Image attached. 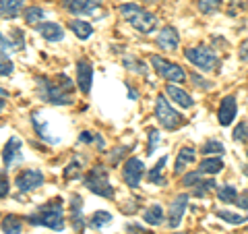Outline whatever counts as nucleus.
<instances>
[{"label": "nucleus", "mask_w": 248, "mask_h": 234, "mask_svg": "<svg viewBox=\"0 0 248 234\" xmlns=\"http://www.w3.org/2000/svg\"><path fill=\"white\" fill-rule=\"evenodd\" d=\"M35 87H37V96L42 98V102H48L52 106H68V104H73L75 83L68 79L66 75L37 77Z\"/></svg>", "instance_id": "nucleus-1"}, {"label": "nucleus", "mask_w": 248, "mask_h": 234, "mask_svg": "<svg viewBox=\"0 0 248 234\" xmlns=\"http://www.w3.org/2000/svg\"><path fill=\"white\" fill-rule=\"evenodd\" d=\"M27 222L31 226H46V228L56 232L64 230V205H62V199L58 197L40 205L33 214L27 216Z\"/></svg>", "instance_id": "nucleus-2"}, {"label": "nucleus", "mask_w": 248, "mask_h": 234, "mask_svg": "<svg viewBox=\"0 0 248 234\" xmlns=\"http://www.w3.org/2000/svg\"><path fill=\"white\" fill-rule=\"evenodd\" d=\"M120 15L130 27H135L139 31V33H151V31L157 27V17H155L153 13H149L147 9H143V6L135 4V2L122 4Z\"/></svg>", "instance_id": "nucleus-3"}, {"label": "nucleus", "mask_w": 248, "mask_h": 234, "mask_svg": "<svg viewBox=\"0 0 248 234\" xmlns=\"http://www.w3.org/2000/svg\"><path fill=\"white\" fill-rule=\"evenodd\" d=\"M85 189H89L93 195H99L104 199H114V186L110 184V176H108V168L97 164L93 166L83 178Z\"/></svg>", "instance_id": "nucleus-4"}, {"label": "nucleus", "mask_w": 248, "mask_h": 234, "mask_svg": "<svg viewBox=\"0 0 248 234\" xmlns=\"http://www.w3.org/2000/svg\"><path fill=\"white\" fill-rule=\"evenodd\" d=\"M184 58L188 60L190 65H195L197 68H201L203 73L217 71V67H219V58H217V54L213 50H209L207 46H195V48H186Z\"/></svg>", "instance_id": "nucleus-5"}, {"label": "nucleus", "mask_w": 248, "mask_h": 234, "mask_svg": "<svg viewBox=\"0 0 248 234\" xmlns=\"http://www.w3.org/2000/svg\"><path fill=\"white\" fill-rule=\"evenodd\" d=\"M155 116H157L161 127L168 129V131H174L178 127H182V122H184L182 114L178 110H174V106L168 102V98L164 96V93H159L157 100H155Z\"/></svg>", "instance_id": "nucleus-6"}, {"label": "nucleus", "mask_w": 248, "mask_h": 234, "mask_svg": "<svg viewBox=\"0 0 248 234\" xmlns=\"http://www.w3.org/2000/svg\"><path fill=\"white\" fill-rule=\"evenodd\" d=\"M151 67L155 68V73H157L159 77H164V79L170 81V83H184L186 81V73L182 71V67L176 65V62L166 60L164 56L153 54L151 56Z\"/></svg>", "instance_id": "nucleus-7"}, {"label": "nucleus", "mask_w": 248, "mask_h": 234, "mask_svg": "<svg viewBox=\"0 0 248 234\" xmlns=\"http://www.w3.org/2000/svg\"><path fill=\"white\" fill-rule=\"evenodd\" d=\"M143 176H145V164H143L141 158H128L126 162H124L122 178L130 189H137V186L141 184Z\"/></svg>", "instance_id": "nucleus-8"}, {"label": "nucleus", "mask_w": 248, "mask_h": 234, "mask_svg": "<svg viewBox=\"0 0 248 234\" xmlns=\"http://www.w3.org/2000/svg\"><path fill=\"white\" fill-rule=\"evenodd\" d=\"M44 183V172L37 168H25L21 170V172L17 174V178H15V184H17V189L21 193H31L35 191L37 186H42Z\"/></svg>", "instance_id": "nucleus-9"}, {"label": "nucleus", "mask_w": 248, "mask_h": 234, "mask_svg": "<svg viewBox=\"0 0 248 234\" xmlns=\"http://www.w3.org/2000/svg\"><path fill=\"white\" fill-rule=\"evenodd\" d=\"M60 4L71 15H95L102 9V0H60Z\"/></svg>", "instance_id": "nucleus-10"}, {"label": "nucleus", "mask_w": 248, "mask_h": 234, "mask_svg": "<svg viewBox=\"0 0 248 234\" xmlns=\"http://www.w3.org/2000/svg\"><path fill=\"white\" fill-rule=\"evenodd\" d=\"M31 122H33V127H35V133H37V137L44 139V141H48L52 145H56L60 143V137L56 135V133H52L50 127H48V118L40 112V110H33L31 112Z\"/></svg>", "instance_id": "nucleus-11"}, {"label": "nucleus", "mask_w": 248, "mask_h": 234, "mask_svg": "<svg viewBox=\"0 0 248 234\" xmlns=\"http://www.w3.org/2000/svg\"><path fill=\"white\" fill-rule=\"evenodd\" d=\"M91 83H93V65L87 58H81L77 62V85H79L81 93H87L91 91Z\"/></svg>", "instance_id": "nucleus-12"}, {"label": "nucleus", "mask_w": 248, "mask_h": 234, "mask_svg": "<svg viewBox=\"0 0 248 234\" xmlns=\"http://www.w3.org/2000/svg\"><path fill=\"white\" fill-rule=\"evenodd\" d=\"M186 207H188V195H186V193L178 195V197L172 201V205H170V216H168V226H170L172 230L180 226Z\"/></svg>", "instance_id": "nucleus-13"}, {"label": "nucleus", "mask_w": 248, "mask_h": 234, "mask_svg": "<svg viewBox=\"0 0 248 234\" xmlns=\"http://www.w3.org/2000/svg\"><path fill=\"white\" fill-rule=\"evenodd\" d=\"M236 112H238L236 98L234 96H226V98L221 100V104H219V110H217V118H219L221 127H228V124L234 122Z\"/></svg>", "instance_id": "nucleus-14"}, {"label": "nucleus", "mask_w": 248, "mask_h": 234, "mask_svg": "<svg viewBox=\"0 0 248 234\" xmlns=\"http://www.w3.org/2000/svg\"><path fill=\"white\" fill-rule=\"evenodd\" d=\"M21 160H23V145H21V139H19V137H11L9 143L4 145V151H2L4 168L9 170L15 162H21Z\"/></svg>", "instance_id": "nucleus-15"}, {"label": "nucleus", "mask_w": 248, "mask_h": 234, "mask_svg": "<svg viewBox=\"0 0 248 234\" xmlns=\"http://www.w3.org/2000/svg\"><path fill=\"white\" fill-rule=\"evenodd\" d=\"M71 222H73V228L77 234H83L85 226H87V220L83 217V199L81 195H73L71 197Z\"/></svg>", "instance_id": "nucleus-16"}, {"label": "nucleus", "mask_w": 248, "mask_h": 234, "mask_svg": "<svg viewBox=\"0 0 248 234\" xmlns=\"http://www.w3.org/2000/svg\"><path fill=\"white\" fill-rule=\"evenodd\" d=\"M157 46L161 50H178V46H180V35H178V31L172 27V25H166L161 27V31L157 33Z\"/></svg>", "instance_id": "nucleus-17"}, {"label": "nucleus", "mask_w": 248, "mask_h": 234, "mask_svg": "<svg viewBox=\"0 0 248 234\" xmlns=\"http://www.w3.org/2000/svg\"><path fill=\"white\" fill-rule=\"evenodd\" d=\"M195 162H197V150L192 145H184L182 150L178 151V158L174 164V174H182L184 170H188Z\"/></svg>", "instance_id": "nucleus-18"}, {"label": "nucleus", "mask_w": 248, "mask_h": 234, "mask_svg": "<svg viewBox=\"0 0 248 234\" xmlns=\"http://www.w3.org/2000/svg\"><path fill=\"white\" fill-rule=\"evenodd\" d=\"M37 33H40L46 42H62L64 40V29L58 23H52V21H44L37 25Z\"/></svg>", "instance_id": "nucleus-19"}, {"label": "nucleus", "mask_w": 248, "mask_h": 234, "mask_svg": "<svg viewBox=\"0 0 248 234\" xmlns=\"http://www.w3.org/2000/svg\"><path fill=\"white\" fill-rule=\"evenodd\" d=\"M166 96L172 100L176 106H180V108H192V104H195V102H192V98H190V93H186L184 89L176 87L174 83L166 85Z\"/></svg>", "instance_id": "nucleus-20"}, {"label": "nucleus", "mask_w": 248, "mask_h": 234, "mask_svg": "<svg viewBox=\"0 0 248 234\" xmlns=\"http://www.w3.org/2000/svg\"><path fill=\"white\" fill-rule=\"evenodd\" d=\"M25 2L23 0H0V17L2 19H15L19 17Z\"/></svg>", "instance_id": "nucleus-21"}, {"label": "nucleus", "mask_w": 248, "mask_h": 234, "mask_svg": "<svg viewBox=\"0 0 248 234\" xmlns=\"http://www.w3.org/2000/svg\"><path fill=\"white\" fill-rule=\"evenodd\" d=\"M164 209H161V205H157V203H153V205H149L143 212V222L145 224H149V226H159V224H164Z\"/></svg>", "instance_id": "nucleus-22"}, {"label": "nucleus", "mask_w": 248, "mask_h": 234, "mask_svg": "<svg viewBox=\"0 0 248 234\" xmlns=\"http://www.w3.org/2000/svg\"><path fill=\"white\" fill-rule=\"evenodd\" d=\"M68 27H71V29L75 31V35L79 37V40H89L91 33H93L91 23L81 21V19H71V21H68Z\"/></svg>", "instance_id": "nucleus-23"}, {"label": "nucleus", "mask_w": 248, "mask_h": 234, "mask_svg": "<svg viewBox=\"0 0 248 234\" xmlns=\"http://www.w3.org/2000/svg\"><path fill=\"white\" fill-rule=\"evenodd\" d=\"M166 164H168V158L164 155V158H159V162L151 168V172L147 174V178H149L151 184H157V186L166 184V178H164V166H166Z\"/></svg>", "instance_id": "nucleus-24"}, {"label": "nucleus", "mask_w": 248, "mask_h": 234, "mask_svg": "<svg viewBox=\"0 0 248 234\" xmlns=\"http://www.w3.org/2000/svg\"><path fill=\"white\" fill-rule=\"evenodd\" d=\"M199 172L201 174H217L223 170V160L221 158H207L199 164Z\"/></svg>", "instance_id": "nucleus-25"}, {"label": "nucleus", "mask_w": 248, "mask_h": 234, "mask_svg": "<svg viewBox=\"0 0 248 234\" xmlns=\"http://www.w3.org/2000/svg\"><path fill=\"white\" fill-rule=\"evenodd\" d=\"M21 230H23V220L19 216L9 214L2 220V232L4 234H21Z\"/></svg>", "instance_id": "nucleus-26"}, {"label": "nucleus", "mask_w": 248, "mask_h": 234, "mask_svg": "<svg viewBox=\"0 0 248 234\" xmlns=\"http://www.w3.org/2000/svg\"><path fill=\"white\" fill-rule=\"evenodd\" d=\"M44 17H46V13L40 6H27V9L23 11V19H25L27 25H40V23H44L42 21Z\"/></svg>", "instance_id": "nucleus-27"}, {"label": "nucleus", "mask_w": 248, "mask_h": 234, "mask_svg": "<svg viewBox=\"0 0 248 234\" xmlns=\"http://www.w3.org/2000/svg\"><path fill=\"white\" fill-rule=\"evenodd\" d=\"M79 141L81 143H87V145H95L97 150H104V137L99 133H89V131H83L79 135Z\"/></svg>", "instance_id": "nucleus-28"}, {"label": "nucleus", "mask_w": 248, "mask_h": 234, "mask_svg": "<svg viewBox=\"0 0 248 234\" xmlns=\"http://www.w3.org/2000/svg\"><path fill=\"white\" fill-rule=\"evenodd\" d=\"M110 222H112V214L110 212H95L87 220V224L91 226V228H104V226H108Z\"/></svg>", "instance_id": "nucleus-29"}, {"label": "nucleus", "mask_w": 248, "mask_h": 234, "mask_svg": "<svg viewBox=\"0 0 248 234\" xmlns=\"http://www.w3.org/2000/svg\"><path fill=\"white\" fill-rule=\"evenodd\" d=\"M217 197H219L221 203H236L238 199V191L232 184H223L219 191H217Z\"/></svg>", "instance_id": "nucleus-30"}, {"label": "nucleus", "mask_w": 248, "mask_h": 234, "mask_svg": "<svg viewBox=\"0 0 248 234\" xmlns=\"http://www.w3.org/2000/svg\"><path fill=\"white\" fill-rule=\"evenodd\" d=\"M217 217L223 220V222H228V224H232V226H240V224L246 222V217L242 214H234V212H228V209H219V212H217Z\"/></svg>", "instance_id": "nucleus-31"}, {"label": "nucleus", "mask_w": 248, "mask_h": 234, "mask_svg": "<svg viewBox=\"0 0 248 234\" xmlns=\"http://www.w3.org/2000/svg\"><path fill=\"white\" fill-rule=\"evenodd\" d=\"M223 151H226L223 143L215 141V139H209V141H205V145H203V153L207 155V158H211V155H219Z\"/></svg>", "instance_id": "nucleus-32"}, {"label": "nucleus", "mask_w": 248, "mask_h": 234, "mask_svg": "<svg viewBox=\"0 0 248 234\" xmlns=\"http://www.w3.org/2000/svg\"><path fill=\"white\" fill-rule=\"evenodd\" d=\"M197 4H199V11L203 15H211L215 11H219L221 0H197Z\"/></svg>", "instance_id": "nucleus-33"}, {"label": "nucleus", "mask_w": 248, "mask_h": 234, "mask_svg": "<svg viewBox=\"0 0 248 234\" xmlns=\"http://www.w3.org/2000/svg\"><path fill=\"white\" fill-rule=\"evenodd\" d=\"M13 71H15V65L9 58V54L0 52V77H9V75H13Z\"/></svg>", "instance_id": "nucleus-34"}, {"label": "nucleus", "mask_w": 248, "mask_h": 234, "mask_svg": "<svg viewBox=\"0 0 248 234\" xmlns=\"http://www.w3.org/2000/svg\"><path fill=\"white\" fill-rule=\"evenodd\" d=\"M9 40L13 42V46H15V50L17 52H21L23 48H25V35H23V29H13Z\"/></svg>", "instance_id": "nucleus-35"}, {"label": "nucleus", "mask_w": 248, "mask_h": 234, "mask_svg": "<svg viewBox=\"0 0 248 234\" xmlns=\"http://www.w3.org/2000/svg\"><path fill=\"white\" fill-rule=\"evenodd\" d=\"M203 176H205V174H201L199 170H195V172L186 174V176L182 178V184H184V186H192V189H195L197 184H201V183H203Z\"/></svg>", "instance_id": "nucleus-36"}, {"label": "nucleus", "mask_w": 248, "mask_h": 234, "mask_svg": "<svg viewBox=\"0 0 248 234\" xmlns=\"http://www.w3.org/2000/svg\"><path fill=\"white\" fill-rule=\"evenodd\" d=\"M215 189V181H203L201 184L195 186V195L197 197H203V195H207L209 191H213Z\"/></svg>", "instance_id": "nucleus-37"}, {"label": "nucleus", "mask_w": 248, "mask_h": 234, "mask_svg": "<svg viewBox=\"0 0 248 234\" xmlns=\"http://www.w3.org/2000/svg\"><path fill=\"white\" fill-rule=\"evenodd\" d=\"M246 139H248V122L242 120L240 127H236L234 131V141H246Z\"/></svg>", "instance_id": "nucleus-38"}, {"label": "nucleus", "mask_w": 248, "mask_h": 234, "mask_svg": "<svg viewBox=\"0 0 248 234\" xmlns=\"http://www.w3.org/2000/svg\"><path fill=\"white\" fill-rule=\"evenodd\" d=\"M77 176H81L79 162H71L66 166V170H64V178H66V181H71V178H77Z\"/></svg>", "instance_id": "nucleus-39"}, {"label": "nucleus", "mask_w": 248, "mask_h": 234, "mask_svg": "<svg viewBox=\"0 0 248 234\" xmlns=\"http://www.w3.org/2000/svg\"><path fill=\"white\" fill-rule=\"evenodd\" d=\"M155 145H159V133L155 129H149V145H147V155L155 151Z\"/></svg>", "instance_id": "nucleus-40"}, {"label": "nucleus", "mask_w": 248, "mask_h": 234, "mask_svg": "<svg viewBox=\"0 0 248 234\" xmlns=\"http://www.w3.org/2000/svg\"><path fill=\"white\" fill-rule=\"evenodd\" d=\"M124 65H126V67H130V68H133V71L135 73H145V65H143V62H139V60H135V58H124Z\"/></svg>", "instance_id": "nucleus-41"}, {"label": "nucleus", "mask_w": 248, "mask_h": 234, "mask_svg": "<svg viewBox=\"0 0 248 234\" xmlns=\"http://www.w3.org/2000/svg\"><path fill=\"white\" fill-rule=\"evenodd\" d=\"M190 81H192V83H197L201 89H211V87H213V83H211V81H207V79H203V77H199L197 73H192V75H190Z\"/></svg>", "instance_id": "nucleus-42"}, {"label": "nucleus", "mask_w": 248, "mask_h": 234, "mask_svg": "<svg viewBox=\"0 0 248 234\" xmlns=\"http://www.w3.org/2000/svg\"><path fill=\"white\" fill-rule=\"evenodd\" d=\"M11 191V184H9V178L4 176V172H0V197H6Z\"/></svg>", "instance_id": "nucleus-43"}, {"label": "nucleus", "mask_w": 248, "mask_h": 234, "mask_svg": "<svg viewBox=\"0 0 248 234\" xmlns=\"http://www.w3.org/2000/svg\"><path fill=\"white\" fill-rule=\"evenodd\" d=\"M9 50H15V46H13V42L9 40V37H6V35H2V33H0V52H9Z\"/></svg>", "instance_id": "nucleus-44"}, {"label": "nucleus", "mask_w": 248, "mask_h": 234, "mask_svg": "<svg viewBox=\"0 0 248 234\" xmlns=\"http://www.w3.org/2000/svg\"><path fill=\"white\" fill-rule=\"evenodd\" d=\"M238 56H240V60H242V62H248V40H244L242 44H240Z\"/></svg>", "instance_id": "nucleus-45"}, {"label": "nucleus", "mask_w": 248, "mask_h": 234, "mask_svg": "<svg viewBox=\"0 0 248 234\" xmlns=\"http://www.w3.org/2000/svg\"><path fill=\"white\" fill-rule=\"evenodd\" d=\"M236 205H238V207H242V209H248V191H244V193L236 199Z\"/></svg>", "instance_id": "nucleus-46"}, {"label": "nucleus", "mask_w": 248, "mask_h": 234, "mask_svg": "<svg viewBox=\"0 0 248 234\" xmlns=\"http://www.w3.org/2000/svg\"><path fill=\"white\" fill-rule=\"evenodd\" d=\"M126 230H128V232H137V234H151L149 230H145L143 226H139V224H128Z\"/></svg>", "instance_id": "nucleus-47"}, {"label": "nucleus", "mask_w": 248, "mask_h": 234, "mask_svg": "<svg viewBox=\"0 0 248 234\" xmlns=\"http://www.w3.org/2000/svg\"><path fill=\"white\" fill-rule=\"evenodd\" d=\"M128 96H130V100H135V98H137V91H135V89H130V91H128Z\"/></svg>", "instance_id": "nucleus-48"}, {"label": "nucleus", "mask_w": 248, "mask_h": 234, "mask_svg": "<svg viewBox=\"0 0 248 234\" xmlns=\"http://www.w3.org/2000/svg\"><path fill=\"white\" fill-rule=\"evenodd\" d=\"M4 106H6V102H4V100H0V112L4 110Z\"/></svg>", "instance_id": "nucleus-49"}, {"label": "nucleus", "mask_w": 248, "mask_h": 234, "mask_svg": "<svg viewBox=\"0 0 248 234\" xmlns=\"http://www.w3.org/2000/svg\"><path fill=\"white\" fill-rule=\"evenodd\" d=\"M143 2H155V0H143Z\"/></svg>", "instance_id": "nucleus-50"}, {"label": "nucleus", "mask_w": 248, "mask_h": 234, "mask_svg": "<svg viewBox=\"0 0 248 234\" xmlns=\"http://www.w3.org/2000/svg\"><path fill=\"white\" fill-rule=\"evenodd\" d=\"M176 234H184V232H176Z\"/></svg>", "instance_id": "nucleus-51"}, {"label": "nucleus", "mask_w": 248, "mask_h": 234, "mask_svg": "<svg viewBox=\"0 0 248 234\" xmlns=\"http://www.w3.org/2000/svg\"><path fill=\"white\" fill-rule=\"evenodd\" d=\"M246 155H248V151H246Z\"/></svg>", "instance_id": "nucleus-52"}]
</instances>
